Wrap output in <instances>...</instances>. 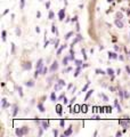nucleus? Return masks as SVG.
Returning <instances> with one entry per match:
<instances>
[{"mask_svg": "<svg viewBox=\"0 0 130 137\" xmlns=\"http://www.w3.org/2000/svg\"><path fill=\"white\" fill-rule=\"evenodd\" d=\"M58 17H59V19H61V21L64 19V17H65V8L61 9V10L58 11Z\"/></svg>", "mask_w": 130, "mask_h": 137, "instance_id": "0eeeda50", "label": "nucleus"}, {"mask_svg": "<svg viewBox=\"0 0 130 137\" xmlns=\"http://www.w3.org/2000/svg\"><path fill=\"white\" fill-rule=\"evenodd\" d=\"M52 133H54V135H55V136H58V130H54Z\"/></svg>", "mask_w": 130, "mask_h": 137, "instance_id": "4d7b16f0", "label": "nucleus"}, {"mask_svg": "<svg viewBox=\"0 0 130 137\" xmlns=\"http://www.w3.org/2000/svg\"><path fill=\"white\" fill-rule=\"evenodd\" d=\"M58 84H61L62 86H65V81L64 80H58Z\"/></svg>", "mask_w": 130, "mask_h": 137, "instance_id": "de8ad7c7", "label": "nucleus"}, {"mask_svg": "<svg viewBox=\"0 0 130 137\" xmlns=\"http://www.w3.org/2000/svg\"><path fill=\"white\" fill-rule=\"evenodd\" d=\"M106 72H107V74H108V76H110V77L112 78H114V74H115V73H114V70H113V68H107V70H106Z\"/></svg>", "mask_w": 130, "mask_h": 137, "instance_id": "1a4fd4ad", "label": "nucleus"}, {"mask_svg": "<svg viewBox=\"0 0 130 137\" xmlns=\"http://www.w3.org/2000/svg\"><path fill=\"white\" fill-rule=\"evenodd\" d=\"M35 68H37V70H42L43 68V60L42 58H40V60L37 62V64H35Z\"/></svg>", "mask_w": 130, "mask_h": 137, "instance_id": "20e7f679", "label": "nucleus"}, {"mask_svg": "<svg viewBox=\"0 0 130 137\" xmlns=\"http://www.w3.org/2000/svg\"><path fill=\"white\" fill-rule=\"evenodd\" d=\"M25 86L26 87H33V86H34V81H33V80H29V81L25 82Z\"/></svg>", "mask_w": 130, "mask_h": 137, "instance_id": "dca6fc26", "label": "nucleus"}, {"mask_svg": "<svg viewBox=\"0 0 130 137\" xmlns=\"http://www.w3.org/2000/svg\"><path fill=\"white\" fill-rule=\"evenodd\" d=\"M63 103H64V104H69V99L66 98V96L63 98Z\"/></svg>", "mask_w": 130, "mask_h": 137, "instance_id": "79ce46f5", "label": "nucleus"}, {"mask_svg": "<svg viewBox=\"0 0 130 137\" xmlns=\"http://www.w3.org/2000/svg\"><path fill=\"white\" fill-rule=\"evenodd\" d=\"M25 5V0H21V8H23Z\"/></svg>", "mask_w": 130, "mask_h": 137, "instance_id": "37998d69", "label": "nucleus"}, {"mask_svg": "<svg viewBox=\"0 0 130 137\" xmlns=\"http://www.w3.org/2000/svg\"><path fill=\"white\" fill-rule=\"evenodd\" d=\"M49 7H50V2L48 1V2L46 4V8H47V9H49Z\"/></svg>", "mask_w": 130, "mask_h": 137, "instance_id": "864d4df0", "label": "nucleus"}, {"mask_svg": "<svg viewBox=\"0 0 130 137\" xmlns=\"http://www.w3.org/2000/svg\"><path fill=\"white\" fill-rule=\"evenodd\" d=\"M114 23H115V25L118 26V27H119V29H122V27H123V26H124V24H123V22H122L121 19H119V18H116V19H115V22H114Z\"/></svg>", "mask_w": 130, "mask_h": 137, "instance_id": "423d86ee", "label": "nucleus"}, {"mask_svg": "<svg viewBox=\"0 0 130 137\" xmlns=\"http://www.w3.org/2000/svg\"><path fill=\"white\" fill-rule=\"evenodd\" d=\"M59 125H61V127H64V126H65V122H64V120H62L61 122H59Z\"/></svg>", "mask_w": 130, "mask_h": 137, "instance_id": "3c124183", "label": "nucleus"}, {"mask_svg": "<svg viewBox=\"0 0 130 137\" xmlns=\"http://www.w3.org/2000/svg\"><path fill=\"white\" fill-rule=\"evenodd\" d=\"M54 16H55L54 11H52V10H50V11H49V15H48V18H49V19H52V18H54Z\"/></svg>", "mask_w": 130, "mask_h": 137, "instance_id": "72a5a7b5", "label": "nucleus"}, {"mask_svg": "<svg viewBox=\"0 0 130 137\" xmlns=\"http://www.w3.org/2000/svg\"><path fill=\"white\" fill-rule=\"evenodd\" d=\"M50 99H52V102H56V94H55V93H52Z\"/></svg>", "mask_w": 130, "mask_h": 137, "instance_id": "2f4dec72", "label": "nucleus"}, {"mask_svg": "<svg viewBox=\"0 0 130 137\" xmlns=\"http://www.w3.org/2000/svg\"><path fill=\"white\" fill-rule=\"evenodd\" d=\"M41 127H42L43 129H47L49 128V121H41Z\"/></svg>", "mask_w": 130, "mask_h": 137, "instance_id": "f8f14e48", "label": "nucleus"}, {"mask_svg": "<svg viewBox=\"0 0 130 137\" xmlns=\"http://www.w3.org/2000/svg\"><path fill=\"white\" fill-rule=\"evenodd\" d=\"M82 39H83V37H82L81 34H78V35H77V38H75V39L73 40V42H72V45H71V48H72V47H73V46H74V45H75V43H77V42H79V41H81Z\"/></svg>", "mask_w": 130, "mask_h": 137, "instance_id": "39448f33", "label": "nucleus"}, {"mask_svg": "<svg viewBox=\"0 0 130 137\" xmlns=\"http://www.w3.org/2000/svg\"><path fill=\"white\" fill-rule=\"evenodd\" d=\"M119 123H120L122 127L124 128V130H126V129H128L130 127V120L129 119H127V120H120V121H119Z\"/></svg>", "mask_w": 130, "mask_h": 137, "instance_id": "f03ea898", "label": "nucleus"}, {"mask_svg": "<svg viewBox=\"0 0 130 137\" xmlns=\"http://www.w3.org/2000/svg\"><path fill=\"white\" fill-rule=\"evenodd\" d=\"M74 63H75L77 66H81L82 65V61H80V60H74Z\"/></svg>", "mask_w": 130, "mask_h": 137, "instance_id": "c756f323", "label": "nucleus"}, {"mask_svg": "<svg viewBox=\"0 0 130 137\" xmlns=\"http://www.w3.org/2000/svg\"><path fill=\"white\" fill-rule=\"evenodd\" d=\"M58 45H59V40L57 39V40L55 41V48H57V47H58Z\"/></svg>", "mask_w": 130, "mask_h": 137, "instance_id": "c03bdc74", "label": "nucleus"}, {"mask_svg": "<svg viewBox=\"0 0 130 137\" xmlns=\"http://www.w3.org/2000/svg\"><path fill=\"white\" fill-rule=\"evenodd\" d=\"M70 71H72V68H66L64 71H63V73H67V72H70Z\"/></svg>", "mask_w": 130, "mask_h": 137, "instance_id": "a19ab883", "label": "nucleus"}, {"mask_svg": "<svg viewBox=\"0 0 130 137\" xmlns=\"http://www.w3.org/2000/svg\"><path fill=\"white\" fill-rule=\"evenodd\" d=\"M69 60H70V56H69V57H65V58H63L62 63H63V65H64V66H66V65H67V63H69Z\"/></svg>", "mask_w": 130, "mask_h": 137, "instance_id": "4be33fe9", "label": "nucleus"}, {"mask_svg": "<svg viewBox=\"0 0 130 137\" xmlns=\"http://www.w3.org/2000/svg\"><path fill=\"white\" fill-rule=\"evenodd\" d=\"M114 105H115V107L118 109V111L121 112V106L119 105V102H118V99H114Z\"/></svg>", "mask_w": 130, "mask_h": 137, "instance_id": "aec40b11", "label": "nucleus"}, {"mask_svg": "<svg viewBox=\"0 0 130 137\" xmlns=\"http://www.w3.org/2000/svg\"><path fill=\"white\" fill-rule=\"evenodd\" d=\"M37 17H38V18H40V17H41V13H40V11H38V13H37Z\"/></svg>", "mask_w": 130, "mask_h": 137, "instance_id": "13d9d810", "label": "nucleus"}, {"mask_svg": "<svg viewBox=\"0 0 130 137\" xmlns=\"http://www.w3.org/2000/svg\"><path fill=\"white\" fill-rule=\"evenodd\" d=\"M118 94H119V96H120V98H121V99H123V98H124V90H122L121 88L119 89Z\"/></svg>", "mask_w": 130, "mask_h": 137, "instance_id": "a211bd4d", "label": "nucleus"}, {"mask_svg": "<svg viewBox=\"0 0 130 137\" xmlns=\"http://www.w3.org/2000/svg\"><path fill=\"white\" fill-rule=\"evenodd\" d=\"M17 112H18V107H17V105H14V111H13V115L15 117V115L17 114Z\"/></svg>", "mask_w": 130, "mask_h": 137, "instance_id": "cd10ccee", "label": "nucleus"}, {"mask_svg": "<svg viewBox=\"0 0 130 137\" xmlns=\"http://www.w3.org/2000/svg\"><path fill=\"white\" fill-rule=\"evenodd\" d=\"M64 48H66V45H62V46H61V48H59V49L57 50V55H59V54H61L62 51H63V49H64Z\"/></svg>", "mask_w": 130, "mask_h": 137, "instance_id": "a878e982", "label": "nucleus"}, {"mask_svg": "<svg viewBox=\"0 0 130 137\" xmlns=\"http://www.w3.org/2000/svg\"><path fill=\"white\" fill-rule=\"evenodd\" d=\"M71 21H72V22H78V16H74Z\"/></svg>", "mask_w": 130, "mask_h": 137, "instance_id": "09e8293b", "label": "nucleus"}, {"mask_svg": "<svg viewBox=\"0 0 130 137\" xmlns=\"http://www.w3.org/2000/svg\"><path fill=\"white\" fill-rule=\"evenodd\" d=\"M35 31L39 33V32H40V27H39V26H37V27H35Z\"/></svg>", "mask_w": 130, "mask_h": 137, "instance_id": "052dcab7", "label": "nucleus"}, {"mask_svg": "<svg viewBox=\"0 0 130 137\" xmlns=\"http://www.w3.org/2000/svg\"><path fill=\"white\" fill-rule=\"evenodd\" d=\"M120 73H121V70H120V68H119V70H116V74H119V76H120Z\"/></svg>", "mask_w": 130, "mask_h": 137, "instance_id": "e2e57ef3", "label": "nucleus"}, {"mask_svg": "<svg viewBox=\"0 0 130 137\" xmlns=\"http://www.w3.org/2000/svg\"><path fill=\"white\" fill-rule=\"evenodd\" d=\"M1 104H2V109H7L9 106V104L7 103V99H6V98H2V99H1Z\"/></svg>", "mask_w": 130, "mask_h": 137, "instance_id": "9b49d317", "label": "nucleus"}, {"mask_svg": "<svg viewBox=\"0 0 130 137\" xmlns=\"http://www.w3.org/2000/svg\"><path fill=\"white\" fill-rule=\"evenodd\" d=\"M81 53H82V55H83V58L87 60V55H86V50L85 49H81Z\"/></svg>", "mask_w": 130, "mask_h": 137, "instance_id": "ea45409f", "label": "nucleus"}, {"mask_svg": "<svg viewBox=\"0 0 130 137\" xmlns=\"http://www.w3.org/2000/svg\"><path fill=\"white\" fill-rule=\"evenodd\" d=\"M108 58L111 60H116V58H119V56H118V54H115V53H111V51H108Z\"/></svg>", "mask_w": 130, "mask_h": 137, "instance_id": "6e6552de", "label": "nucleus"}, {"mask_svg": "<svg viewBox=\"0 0 130 137\" xmlns=\"http://www.w3.org/2000/svg\"><path fill=\"white\" fill-rule=\"evenodd\" d=\"M80 109H81V106H79V105H74V107H73V109H71V112L77 113V112L80 111Z\"/></svg>", "mask_w": 130, "mask_h": 137, "instance_id": "2eb2a0df", "label": "nucleus"}, {"mask_svg": "<svg viewBox=\"0 0 130 137\" xmlns=\"http://www.w3.org/2000/svg\"><path fill=\"white\" fill-rule=\"evenodd\" d=\"M62 87H63V86H62L61 84H58V82H57V84L55 85V90H56V91H58V90H61V89H62Z\"/></svg>", "mask_w": 130, "mask_h": 137, "instance_id": "b1692460", "label": "nucleus"}, {"mask_svg": "<svg viewBox=\"0 0 130 137\" xmlns=\"http://www.w3.org/2000/svg\"><path fill=\"white\" fill-rule=\"evenodd\" d=\"M115 135H116L118 137H119V136H122V133H121V131H116V134H115Z\"/></svg>", "mask_w": 130, "mask_h": 137, "instance_id": "6e6d98bb", "label": "nucleus"}, {"mask_svg": "<svg viewBox=\"0 0 130 137\" xmlns=\"http://www.w3.org/2000/svg\"><path fill=\"white\" fill-rule=\"evenodd\" d=\"M129 96H130V95H129V93H128L127 90H124V97H126V98H128Z\"/></svg>", "mask_w": 130, "mask_h": 137, "instance_id": "a18cd8bd", "label": "nucleus"}, {"mask_svg": "<svg viewBox=\"0 0 130 137\" xmlns=\"http://www.w3.org/2000/svg\"><path fill=\"white\" fill-rule=\"evenodd\" d=\"M11 51H13V53L15 51V45H14V43H11Z\"/></svg>", "mask_w": 130, "mask_h": 137, "instance_id": "5fc2aeb1", "label": "nucleus"}, {"mask_svg": "<svg viewBox=\"0 0 130 137\" xmlns=\"http://www.w3.org/2000/svg\"><path fill=\"white\" fill-rule=\"evenodd\" d=\"M99 97H102V98L104 99V102H108V97L105 94H102V93H100V94H99Z\"/></svg>", "mask_w": 130, "mask_h": 137, "instance_id": "5701e85b", "label": "nucleus"}, {"mask_svg": "<svg viewBox=\"0 0 130 137\" xmlns=\"http://www.w3.org/2000/svg\"><path fill=\"white\" fill-rule=\"evenodd\" d=\"M114 89H115L114 87H110V90H112V91H114Z\"/></svg>", "mask_w": 130, "mask_h": 137, "instance_id": "338daca9", "label": "nucleus"}, {"mask_svg": "<svg viewBox=\"0 0 130 137\" xmlns=\"http://www.w3.org/2000/svg\"><path fill=\"white\" fill-rule=\"evenodd\" d=\"M126 70H127V72H128V74H129V76H130V68H129V66H128V65L126 66Z\"/></svg>", "mask_w": 130, "mask_h": 137, "instance_id": "603ef678", "label": "nucleus"}, {"mask_svg": "<svg viewBox=\"0 0 130 137\" xmlns=\"http://www.w3.org/2000/svg\"><path fill=\"white\" fill-rule=\"evenodd\" d=\"M38 109H39V111L40 112H45V106H43L42 103H38Z\"/></svg>", "mask_w": 130, "mask_h": 137, "instance_id": "f3484780", "label": "nucleus"}, {"mask_svg": "<svg viewBox=\"0 0 130 137\" xmlns=\"http://www.w3.org/2000/svg\"><path fill=\"white\" fill-rule=\"evenodd\" d=\"M87 111H88V106H87V105H82V106H81V112L86 113Z\"/></svg>", "mask_w": 130, "mask_h": 137, "instance_id": "7c9ffc66", "label": "nucleus"}, {"mask_svg": "<svg viewBox=\"0 0 130 137\" xmlns=\"http://www.w3.org/2000/svg\"><path fill=\"white\" fill-rule=\"evenodd\" d=\"M80 71H81V66H78V68L75 70V72L73 73V74H74V77H78L79 73H80Z\"/></svg>", "mask_w": 130, "mask_h": 137, "instance_id": "bb28decb", "label": "nucleus"}, {"mask_svg": "<svg viewBox=\"0 0 130 137\" xmlns=\"http://www.w3.org/2000/svg\"><path fill=\"white\" fill-rule=\"evenodd\" d=\"M119 60H120V61H123V60H124V57H123L122 55H120V56H119Z\"/></svg>", "mask_w": 130, "mask_h": 137, "instance_id": "680f3d73", "label": "nucleus"}, {"mask_svg": "<svg viewBox=\"0 0 130 137\" xmlns=\"http://www.w3.org/2000/svg\"><path fill=\"white\" fill-rule=\"evenodd\" d=\"M116 18H119V19H122V18H123V15H122L121 13H116Z\"/></svg>", "mask_w": 130, "mask_h": 137, "instance_id": "e433bc0d", "label": "nucleus"}, {"mask_svg": "<svg viewBox=\"0 0 130 137\" xmlns=\"http://www.w3.org/2000/svg\"><path fill=\"white\" fill-rule=\"evenodd\" d=\"M15 133H16V135H17L18 137H22V136H24V135H26V134L29 133V128H27V127L17 128L16 130H15Z\"/></svg>", "mask_w": 130, "mask_h": 137, "instance_id": "f257e3e1", "label": "nucleus"}, {"mask_svg": "<svg viewBox=\"0 0 130 137\" xmlns=\"http://www.w3.org/2000/svg\"><path fill=\"white\" fill-rule=\"evenodd\" d=\"M1 33H2V41H6V35H7V32L4 30Z\"/></svg>", "mask_w": 130, "mask_h": 137, "instance_id": "473e14b6", "label": "nucleus"}, {"mask_svg": "<svg viewBox=\"0 0 130 137\" xmlns=\"http://www.w3.org/2000/svg\"><path fill=\"white\" fill-rule=\"evenodd\" d=\"M47 72H48V68H42V72H41V74H43V76H45V74H47Z\"/></svg>", "mask_w": 130, "mask_h": 137, "instance_id": "4c0bfd02", "label": "nucleus"}, {"mask_svg": "<svg viewBox=\"0 0 130 137\" xmlns=\"http://www.w3.org/2000/svg\"><path fill=\"white\" fill-rule=\"evenodd\" d=\"M56 112H57V114H62V105L61 104H57L56 105Z\"/></svg>", "mask_w": 130, "mask_h": 137, "instance_id": "4468645a", "label": "nucleus"}, {"mask_svg": "<svg viewBox=\"0 0 130 137\" xmlns=\"http://www.w3.org/2000/svg\"><path fill=\"white\" fill-rule=\"evenodd\" d=\"M23 68H24V70H31V68H32V64H31L30 62H29V63H24V64H23Z\"/></svg>", "mask_w": 130, "mask_h": 137, "instance_id": "ddd939ff", "label": "nucleus"}, {"mask_svg": "<svg viewBox=\"0 0 130 137\" xmlns=\"http://www.w3.org/2000/svg\"><path fill=\"white\" fill-rule=\"evenodd\" d=\"M42 127H39V136H42L43 135V130H42Z\"/></svg>", "mask_w": 130, "mask_h": 137, "instance_id": "58836bf2", "label": "nucleus"}, {"mask_svg": "<svg viewBox=\"0 0 130 137\" xmlns=\"http://www.w3.org/2000/svg\"><path fill=\"white\" fill-rule=\"evenodd\" d=\"M107 1H108V2H112L113 0H107Z\"/></svg>", "mask_w": 130, "mask_h": 137, "instance_id": "774afa93", "label": "nucleus"}, {"mask_svg": "<svg viewBox=\"0 0 130 137\" xmlns=\"http://www.w3.org/2000/svg\"><path fill=\"white\" fill-rule=\"evenodd\" d=\"M93 93H94V90H93V89L88 90V93H87V95H86V98H85V101H87V99H88V98H89V97L93 95Z\"/></svg>", "mask_w": 130, "mask_h": 137, "instance_id": "412c9836", "label": "nucleus"}, {"mask_svg": "<svg viewBox=\"0 0 130 137\" xmlns=\"http://www.w3.org/2000/svg\"><path fill=\"white\" fill-rule=\"evenodd\" d=\"M58 66H59V64L55 61V62L52 64V66H50V68H49V71H50V72H56V71L58 70Z\"/></svg>", "mask_w": 130, "mask_h": 137, "instance_id": "7ed1b4c3", "label": "nucleus"}, {"mask_svg": "<svg viewBox=\"0 0 130 137\" xmlns=\"http://www.w3.org/2000/svg\"><path fill=\"white\" fill-rule=\"evenodd\" d=\"M95 71H96V73H97V74H102V76H105V74H106V72L103 71V70H100V68H96Z\"/></svg>", "mask_w": 130, "mask_h": 137, "instance_id": "6ab92c4d", "label": "nucleus"}, {"mask_svg": "<svg viewBox=\"0 0 130 137\" xmlns=\"http://www.w3.org/2000/svg\"><path fill=\"white\" fill-rule=\"evenodd\" d=\"M73 32H72V31H71V32H69V33H66L65 34V40H69L70 38H71V37H72V35H73Z\"/></svg>", "mask_w": 130, "mask_h": 137, "instance_id": "393cba45", "label": "nucleus"}, {"mask_svg": "<svg viewBox=\"0 0 130 137\" xmlns=\"http://www.w3.org/2000/svg\"><path fill=\"white\" fill-rule=\"evenodd\" d=\"M52 33H56V35L58 34V31H57V27H56V25H52Z\"/></svg>", "mask_w": 130, "mask_h": 137, "instance_id": "c85d7f7f", "label": "nucleus"}, {"mask_svg": "<svg viewBox=\"0 0 130 137\" xmlns=\"http://www.w3.org/2000/svg\"><path fill=\"white\" fill-rule=\"evenodd\" d=\"M64 97H65V96H64V95H61V96H59V97H58V99H63V98H64Z\"/></svg>", "mask_w": 130, "mask_h": 137, "instance_id": "0e129e2a", "label": "nucleus"}, {"mask_svg": "<svg viewBox=\"0 0 130 137\" xmlns=\"http://www.w3.org/2000/svg\"><path fill=\"white\" fill-rule=\"evenodd\" d=\"M17 90H18L19 96H23V89H22V87H17Z\"/></svg>", "mask_w": 130, "mask_h": 137, "instance_id": "f704fd0d", "label": "nucleus"}, {"mask_svg": "<svg viewBox=\"0 0 130 137\" xmlns=\"http://www.w3.org/2000/svg\"><path fill=\"white\" fill-rule=\"evenodd\" d=\"M79 30H80V26H79V24L77 23V31H79Z\"/></svg>", "mask_w": 130, "mask_h": 137, "instance_id": "69168bd1", "label": "nucleus"}, {"mask_svg": "<svg viewBox=\"0 0 130 137\" xmlns=\"http://www.w3.org/2000/svg\"><path fill=\"white\" fill-rule=\"evenodd\" d=\"M72 126H70L69 128H67V130H65L64 131V136H70V135H72Z\"/></svg>", "mask_w": 130, "mask_h": 137, "instance_id": "9d476101", "label": "nucleus"}, {"mask_svg": "<svg viewBox=\"0 0 130 137\" xmlns=\"http://www.w3.org/2000/svg\"><path fill=\"white\" fill-rule=\"evenodd\" d=\"M89 85H90V82H87V85L85 86L83 88H82V91H83V93H85V91H86L87 89H88V87H89Z\"/></svg>", "mask_w": 130, "mask_h": 137, "instance_id": "c9c22d12", "label": "nucleus"}, {"mask_svg": "<svg viewBox=\"0 0 130 137\" xmlns=\"http://www.w3.org/2000/svg\"><path fill=\"white\" fill-rule=\"evenodd\" d=\"M16 34H17L18 37H19V35H21V30H19V29H18V27H16Z\"/></svg>", "mask_w": 130, "mask_h": 137, "instance_id": "49530a36", "label": "nucleus"}, {"mask_svg": "<svg viewBox=\"0 0 130 137\" xmlns=\"http://www.w3.org/2000/svg\"><path fill=\"white\" fill-rule=\"evenodd\" d=\"M114 49L118 51V50H120V47H119V46H114Z\"/></svg>", "mask_w": 130, "mask_h": 137, "instance_id": "bf43d9fd", "label": "nucleus"}, {"mask_svg": "<svg viewBox=\"0 0 130 137\" xmlns=\"http://www.w3.org/2000/svg\"><path fill=\"white\" fill-rule=\"evenodd\" d=\"M74 101H75V97H73L71 101H70V105H72V104H74Z\"/></svg>", "mask_w": 130, "mask_h": 137, "instance_id": "8fccbe9b", "label": "nucleus"}]
</instances>
